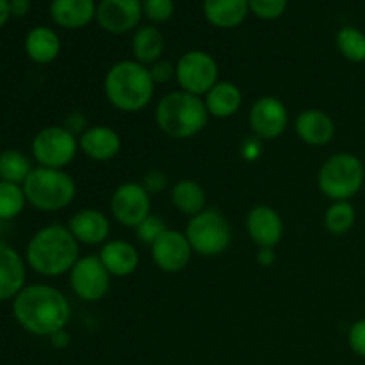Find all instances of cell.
I'll return each instance as SVG.
<instances>
[{"instance_id": "1", "label": "cell", "mask_w": 365, "mask_h": 365, "mask_svg": "<svg viewBox=\"0 0 365 365\" xmlns=\"http://www.w3.org/2000/svg\"><path fill=\"white\" fill-rule=\"evenodd\" d=\"M16 323L36 337H52L64 330L71 319V305L66 294L48 284L25 285L13 299Z\"/></svg>"}, {"instance_id": "2", "label": "cell", "mask_w": 365, "mask_h": 365, "mask_svg": "<svg viewBox=\"0 0 365 365\" xmlns=\"http://www.w3.org/2000/svg\"><path fill=\"white\" fill-rule=\"evenodd\" d=\"M78 259L81 245L70 228L59 223L39 228L29 239L25 248L27 266L45 278H59L68 274Z\"/></svg>"}, {"instance_id": "3", "label": "cell", "mask_w": 365, "mask_h": 365, "mask_svg": "<svg viewBox=\"0 0 365 365\" xmlns=\"http://www.w3.org/2000/svg\"><path fill=\"white\" fill-rule=\"evenodd\" d=\"M155 82L148 66L134 59L118 61L103 77V95L121 113H139L153 100Z\"/></svg>"}, {"instance_id": "4", "label": "cell", "mask_w": 365, "mask_h": 365, "mask_svg": "<svg viewBox=\"0 0 365 365\" xmlns=\"http://www.w3.org/2000/svg\"><path fill=\"white\" fill-rule=\"evenodd\" d=\"M209 118L210 114L202 96L182 89L166 93L155 107L157 127L171 139L195 138L207 127Z\"/></svg>"}, {"instance_id": "5", "label": "cell", "mask_w": 365, "mask_h": 365, "mask_svg": "<svg viewBox=\"0 0 365 365\" xmlns=\"http://www.w3.org/2000/svg\"><path fill=\"white\" fill-rule=\"evenodd\" d=\"M27 203L41 212H57L73 203L77 196V184L64 170L36 166L24 182Z\"/></svg>"}, {"instance_id": "6", "label": "cell", "mask_w": 365, "mask_h": 365, "mask_svg": "<svg viewBox=\"0 0 365 365\" xmlns=\"http://www.w3.org/2000/svg\"><path fill=\"white\" fill-rule=\"evenodd\" d=\"M365 182V166L348 152L328 157L317 173L319 191L331 202H349L360 192Z\"/></svg>"}, {"instance_id": "7", "label": "cell", "mask_w": 365, "mask_h": 365, "mask_svg": "<svg viewBox=\"0 0 365 365\" xmlns=\"http://www.w3.org/2000/svg\"><path fill=\"white\" fill-rule=\"evenodd\" d=\"M184 234L192 252L202 257L223 255L232 245L230 223L223 212L212 207H207L200 214L189 217Z\"/></svg>"}, {"instance_id": "8", "label": "cell", "mask_w": 365, "mask_h": 365, "mask_svg": "<svg viewBox=\"0 0 365 365\" xmlns=\"http://www.w3.org/2000/svg\"><path fill=\"white\" fill-rule=\"evenodd\" d=\"M31 153L38 166L64 170L78 153V138L64 125H50L32 138Z\"/></svg>"}, {"instance_id": "9", "label": "cell", "mask_w": 365, "mask_h": 365, "mask_svg": "<svg viewBox=\"0 0 365 365\" xmlns=\"http://www.w3.org/2000/svg\"><path fill=\"white\" fill-rule=\"evenodd\" d=\"M175 81L182 91L205 96L220 82V66L209 52L189 50L175 64Z\"/></svg>"}, {"instance_id": "10", "label": "cell", "mask_w": 365, "mask_h": 365, "mask_svg": "<svg viewBox=\"0 0 365 365\" xmlns=\"http://www.w3.org/2000/svg\"><path fill=\"white\" fill-rule=\"evenodd\" d=\"M70 287L78 299L88 303H96L106 298L110 291V277L109 271L102 264L98 255H86L77 260L71 271Z\"/></svg>"}, {"instance_id": "11", "label": "cell", "mask_w": 365, "mask_h": 365, "mask_svg": "<svg viewBox=\"0 0 365 365\" xmlns=\"http://www.w3.org/2000/svg\"><path fill=\"white\" fill-rule=\"evenodd\" d=\"M110 212L120 225L135 228L152 214V195L141 182H123L110 196Z\"/></svg>"}, {"instance_id": "12", "label": "cell", "mask_w": 365, "mask_h": 365, "mask_svg": "<svg viewBox=\"0 0 365 365\" xmlns=\"http://www.w3.org/2000/svg\"><path fill=\"white\" fill-rule=\"evenodd\" d=\"M248 125L252 135L262 141L278 139L289 125V110L277 96H260L248 113Z\"/></svg>"}, {"instance_id": "13", "label": "cell", "mask_w": 365, "mask_h": 365, "mask_svg": "<svg viewBox=\"0 0 365 365\" xmlns=\"http://www.w3.org/2000/svg\"><path fill=\"white\" fill-rule=\"evenodd\" d=\"M143 0H100L96 24L109 34H127L141 24Z\"/></svg>"}, {"instance_id": "14", "label": "cell", "mask_w": 365, "mask_h": 365, "mask_svg": "<svg viewBox=\"0 0 365 365\" xmlns=\"http://www.w3.org/2000/svg\"><path fill=\"white\" fill-rule=\"evenodd\" d=\"M150 250H152V260L155 266L168 274L182 273L189 266L195 253L184 232L173 230V228H170L159 241H155V245Z\"/></svg>"}, {"instance_id": "15", "label": "cell", "mask_w": 365, "mask_h": 365, "mask_svg": "<svg viewBox=\"0 0 365 365\" xmlns=\"http://www.w3.org/2000/svg\"><path fill=\"white\" fill-rule=\"evenodd\" d=\"M246 232L259 248H277L284 237V220L269 205H255L246 216Z\"/></svg>"}, {"instance_id": "16", "label": "cell", "mask_w": 365, "mask_h": 365, "mask_svg": "<svg viewBox=\"0 0 365 365\" xmlns=\"http://www.w3.org/2000/svg\"><path fill=\"white\" fill-rule=\"evenodd\" d=\"M68 228L78 245L102 246L109 241L110 221L96 209H81L70 217Z\"/></svg>"}, {"instance_id": "17", "label": "cell", "mask_w": 365, "mask_h": 365, "mask_svg": "<svg viewBox=\"0 0 365 365\" xmlns=\"http://www.w3.org/2000/svg\"><path fill=\"white\" fill-rule=\"evenodd\" d=\"M78 150L95 163H107L120 153L121 138L109 125H93L78 135Z\"/></svg>"}, {"instance_id": "18", "label": "cell", "mask_w": 365, "mask_h": 365, "mask_svg": "<svg viewBox=\"0 0 365 365\" xmlns=\"http://www.w3.org/2000/svg\"><path fill=\"white\" fill-rule=\"evenodd\" d=\"M27 262L6 241H0V302H13L25 287Z\"/></svg>"}, {"instance_id": "19", "label": "cell", "mask_w": 365, "mask_h": 365, "mask_svg": "<svg viewBox=\"0 0 365 365\" xmlns=\"http://www.w3.org/2000/svg\"><path fill=\"white\" fill-rule=\"evenodd\" d=\"M294 130L309 146H327L335 138V121L321 109H305L296 116Z\"/></svg>"}, {"instance_id": "20", "label": "cell", "mask_w": 365, "mask_h": 365, "mask_svg": "<svg viewBox=\"0 0 365 365\" xmlns=\"http://www.w3.org/2000/svg\"><path fill=\"white\" fill-rule=\"evenodd\" d=\"M100 260L113 278H127L139 269L141 257L132 242L123 239H113L102 245L98 253Z\"/></svg>"}, {"instance_id": "21", "label": "cell", "mask_w": 365, "mask_h": 365, "mask_svg": "<svg viewBox=\"0 0 365 365\" xmlns=\"http://www.w3.org/2000/svg\"><path fill=\"white\" fill-rule=\"evenodd\" d=\"M95 0H52L50 16L59 27L77 31L96 18Z\"/></svg>"}, {"instance_id": "22", "label": "cell", "mask_w": 365, "mask_h": 365, "mask_svg": "<svg viewBox=\"0 0 365 365\" xmlns=\"http://www.w3.org/2000/svg\"><path fill=\"white\" fill-rule=\"evenodd\" d=\"M207 110L212 118L227 120L235 116L242 106V93L237 84L230 81H220L205 96H203Z\"/></svg>"}, {"instance_id": "23", "label": "cell", "mask_w": 365, "mask_h": 365, "mask_svg": "<svg viewBox=\"0 0 365 365\" xmlns=\"http://www.w3.org/2000/svg\"><path fill=\"white\" fill-rule=\"evenodd\" d=\"M25 53L36 64H50L59 57L61 39L53 29L39 25L25 36Z\"/></svg>"}, {"instance_id": "24", "label": "cell", "mask_w": 365, "mask_h": 365, "mask_svg": "<svg viewBox=\"0 0 365 365\" xmlns=\"http://www.w3.org/2000/svg\"><path fill=\"white\" fill-rule=\"evenodd\" d=\"M248 13V0H203V14L217 29L239 27Z\"/></svg>"}, {"instance_id": "25", "label": "cell", "mask_w": 365, "mask_h": 365, "mask_svg": "<svg viewBox=\"0 0 365 365\" xmlns=\"http://www.w3.org/2000/svg\"><path fill=\"white\" fill-rule=\"evenodd\" d=\"M171 203L184 216H196L207 209V192L200 182L192 178H182L171 185Z\"/></svg>"}, {"instance_id": "26", "label": "cell", "mask_w": 365, "mask_h": 365, "mask_svg": "<svg viewBox=\"0 0 365 365\" xmlns=\"http://www.w3.org/2000/svg\"><path fill=\"white\" fill-rule=\"evenodd\" d=\"M164 48H166V41L164 36L155 25H141L134 31L132 36V53H134V61L150 66V64L157 63L163 59Z\"/></svg>"}, {"instance_id": "27", "label": "cell", "mask_w": 365, "mask_h": 365, "mask_svg": "<svg viewBox=\"0 0 365 365\" xmlns=\"http://www.w3.org/2000/svg\"><path fill=\"white\" fill-rule=\"evenodd\" d=\"M32 170L34 166H32L31 159L20 150L0 152V180L24 185Z\"/></svg>"}, {"instance_id": "28", "label": "cell", "mask_w": 365, "mask_h": 365, "mask_svg": "<svg viewBox=\"0 0 365 365\" xmlns=\"http://www.w3.org/2000/svg\"><path fill=\"white\" fill-rule=\"evenodd\" d=\"M356 212L351 202H331L324 212V228L331 235H344L355 227Z\"/></svg>"}, {"instance_id": "29", "label": "cell", "mask_w": 365, "mask_h": 365, "mask_svg": "<svg viewBox=\"0 0 365 365\" xmlns=\"http://www.w3.org/2000/svg\"><path fill=\"white\" fill-rule=\"evenodd\" d=\"M335 43H337L339 52L342 57L351 63H364L365 61V34L360 29L342 27L335 36Z\"/></svg>"}, {"instance_id": "30", "label": "cell", "mask_w": 365, "mask_h": 365, "mask_svg": "<svg viewBox=\"0 0 365 365\" xmlns=\"http://www.w3.org/2000/svg\"><path fill=\"white\" fill-rule=\"evenodd\" d=\"M27 205L24 187L20 184L0 180V221H11L20 216Z\"/></svg>"}, {"instance_id": "31", "label": "cell", "mask_w": 365, "mask_h": 365, "mask_svg": "<svg viewBox=\"0 0 365 365\" xmlns=\"http://www.w3.org/2000/svg\"><path fill=\"white\" fill-rule=\"evenodd\" d=\"M134 230L138 241L152 248V246L155 245V241H159L170 228H168L166 221H164L163 217L157 216V214H150V216L146 217V220H143Z\"/></svg>"}, {"instance_id": "32", "label": "cell", "mask_w": 365, "mask_h": 365, "mask_svg": "<svg viewBox=\"0 0 365 365\" xmlns=\"http://www.w3.org/2000/svg\"><path fill=\"white\" fill-rule=\"evenodd\" d=\"M248 6L260 20H277L287 9V0H248Z\"/></svg>"}, {"instance_id": "33", "label": "cell", "mask_w": 365, "mask_h": 365, "mask_svg": "<svg viewBox=\"0 0 365 365\" xmlns=\"http://www.w3.org/2000/svg\"><path fill=\"white\" fill-rule=\"evenodd\" d=\"M175 13L173 0H143V14L153 24H164Z\"/></svg>"}, {"instance_id": "34", "label": "cell", "mask_w": 365, "mask_h": 365, "mask_svg": "<svg viewBox=\"0 0 365 365\" xmlns=\"http://www.w3.org/2000/svg\"><path fill=\"white\" fill-rule=\"evenodd\" d=\"M143 187L150 192V195H160V192L166 191L170 187V180H168V175L163 170H150L146 171L145 177H143Z\"/></svg>"}, {"instance_id": "35", "label": "cell", "mask_w": 365, "mask_h": 365, "mask_svg": "<svg viewBox=\"0 0 365 365\" xmlns=\"http://www.w3.org/2000/svg\"><path fill=\"white\" fill-rule=\"evenodd\" d=\"M150 70V75H152V81L157 84H168L170 81H173L175 78V73H177V70H175V64L171 63V61H166V59H159L157 63L150 64L148 66Z\"/></svg>"}, {"instance_id": "36", "label": "cell", "mask_w": 365, "mask_h": 365, "mask_svg": "<svg viewBox=\"0 0 365 365\" xmlns=\"http://www.w3.org/2000/svg\"><path fill=\"white\" fill-rule=\"evenodd\" d=\"M348 342L349 348H351L356 355L365 359V317L351 324L348 334Z\"/></svg>"}, {"instance_id": "37", "label": "cell", "mask_w": 365, "mask_h": 365, "mask_svg": "<svg viewBox=\"0 0 365 365\" xmlns=\"http://www.w3.org/2000/svg\"><path fill=\"white\" fill-rule=\"evenodd\" d=\"M262 152H264V141H262V139L255 138V135H250V138H246L245 141H242L241 157L245 160H248V163H253V160L260 159Z\"/></svg>"}, {"instance_id": "38", "label": "cell", "mask_w": 365, "mask_h": 365, "mask_svg": "<svg viewBox=\"0 0 365 365\" xmlns=\"http://www.w3.org/2000/svg\"><path fill=\"white\" fill-rule=\"evenodd\" d=\"M64 127L78 138V135H82L88 130V118L82 113H78V110H73V113L68 114L66 120H64Z\"/></svg>"}, {"instance_id": "39", "label": "cell", "mask_w": 365, "mask_h": 365, "mask_svg": "<svg viewBox=\"0 0 365 365\" xmlns=\"http://www.w3.org/2000/svg\"><path fill=\"white\" fill-rule=\"evenodd\" d=\"M277 262V253L274 248H259L257 252V264L262 267H271Z\"/></svg>"}, {"instance_id": "40", "label": "cell", "mask_w": 365, "mask_h": 365, "mask_svg": "<svg viewBox=\"0 0 365 365\" xmlns=\"http://www.w3.org/2000/svg\"><path fill=\"white\" fill-rule=\"evenodd\" d=\"M11 16L24 18L31 11V0H9Z\"/></svg>"}, {"instance_id": "41", "label": "cell", "mask_w": 365, "mask_h": 365, "mask_svg": "<svg viewBox=\"0 0 365 365\" xmlns=\"http://www.w3.org/2000/svg\"><path fill=\"white\" fill-rule=\"evenodd\" d=\"M48 339H50V344H52L56 349L68 348V346H70V341H71V337H70V334H68L66 328H64V330L56 331V334Z\"/></svg>"}, {"instance_id": "42", "label": "cell", "mask_w": 365, "mask_h": 365, "mask_svg": "<svg viewBox=\"0 0 365 365\" xmlns=\"http://www.w3.org/2000/svg\"><path fill=\"white\" fill-rule=\"evenodd\" d=\"M11 18V9H9V0H0V29L7 24V20Z\"/></svg>"}, {"instance_id": "43", "label": "cell", "mask_w": 365, "mask_h": 365, "mask_svg": "<svg viewBox=\"0 0 365 365\" xmlns=\"http://www.w3.org/2000/svg\"><path fill=\"white\" fill-rule=\"evenodd\" d=\"M0 141H2V134H0Z\"/></svg>"}]
</instances>
